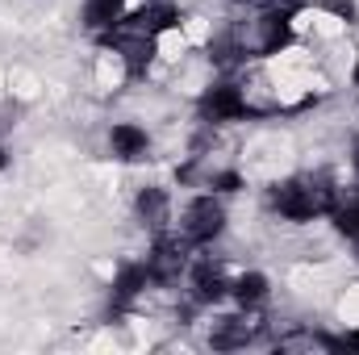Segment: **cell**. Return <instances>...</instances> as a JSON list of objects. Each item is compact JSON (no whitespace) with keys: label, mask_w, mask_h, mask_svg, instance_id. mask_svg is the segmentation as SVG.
I'll use <instances>...</instances> for the list:
<instances>
[{"label":"cell","mask_w":359,"mask_h":355,"mask_svg":"<svg viewBox=\"0 0 359 355\" xmlns=\"http://www.w3.org/2000/svg\"><path fill=\"white\" fill-rule=\"evenodd\" d=\"M268 201L280 217H288V222H309V217L334 213L339 192H334L330 176H292V180H284V184H271Z\"/></svg>","instance_id":"obj_1"},{"label":"cell","mask_w":359,"mask_h":355,"mask_svg":"<svg viewBox=\"0 0 359 355\" xmlns=\"http://www.w3.org/2000/svg\"><path fill=\"white\" fill-rule=\"evenodd\" d=\"M222 230H226V209H222V201H217L213 192L192 196V201L184 205L180 234L188 239V247H205V243H213Z\"/></svg>","instance_id":"obj_2"},{"label":"cell","mask_w":359,"mask_h":355,"mask_svg":"<svg viewBox=\"0 0 359 355\" xmlns=\"http://www.w3.org/2000/svg\"><path fill=\"white\" fill-rule=\"evenodd\" d=\"M184 267H188V239L184 234H155V247H151V255H147V272H151V280L155 284H176L180 276H184Z\"/></svg>","instance_id":"obj_3"},{"label":"cell","mask_w":359,"mask_h":355,"mask_svg":"<svg viewBox=\"0 0 359 355\" xmlns=\"http://www.w3.org/2000/svg\"><path fill=\"white\" fill-rule=\"evenodd\" d=\"M196 113H201L205 121H213V126L255 117V109L247 105V96H243L238 84H213V88H205V96L196 100Z\"/></svg>","instance_id":"obj_4"},{"label":"cell","mask_w":359,"mask_h":355,"mask_svg":"<svg viewBox=\"0 0 359 355\" xmlns=\"http://www.w3.org/2000/svg\"><path fill=\"white\" fill-rule=\"evenodd\" d=\"M292 17H297V8H271L255 21V51L259 55H280L292 42Z\"/></svg>","instance_id":"obj_5"},{"label":"cell","mask_w":359,"mask_h":355,"mask_svg":"<svg viewBox=\"0 0 359 355\" xmlns=\"http://www.w3.org/2000/svg\"><path fill=\"white\" fill-rule=\"evenodd\" d=\"M259 326H264V322H251L247 309H243V314H234V318H217L213 330H209V343H213L217 351H238V347H247V343L259 339Z\"/></svg>","instance_id":"obj_6"},{"label":"cell","mask_w":359,"mask_h":355,"mask_svg":"<svg viewBox=\"0 0 359 355\" xmlns=\"http://www.w3.org/2000/svg\"><path fill=\"white\" fill-rule=\"evenodd\" d=\"M222 297H230V280H226L222 264L196 260V264H192V301H196V305H217Z\"/></svg>","instance_id":"obj_7"},{"label":"cell","mask_w":359,"mask_h":355,"mask_svg":"<svg viewBox=\"0 0 359 355\" xmlns=\"http://www.w3.org/2000/svg\"><path fill=\"white\" fill-rule=\"evenodd\" d=\"M147 147H151V138H147V130L134 126V121H117V126L109 130V151H113L117 159H126V163L142 159Z\"/></svg>","instance_id":"obj_8"},{"label":"cell","mask_w":359,"mask_h":355,"mask_svg":"<svg viewBox=\"0 0 359 355\" xmlns=\"http://www.w3.org/2000/svg\"><path fill=\"white\" fill-rule=\"evenodd\" d=\"M151 284V272L147 264H121L117 267V276H113V309H126L142 288Z\"/></svg>","instance_id":"obj_9"},{"label":"cell","mask_w":359,"mask_h":355,"mask_svg":"<svg viewBox=\"0 0 359 355\" xmlns=\"http://www.w3.org/2000/svg\"><path fill=\"white\" fill-rule=\"evenodd\" d=\"M134 209H138V217H142V226H151L155 234L168 226V213H172V201H168V192L163 188H142L138 192V201H134Z\"/></svg>","instance_id":"obj_10"},{"label":"cell","mask_w":359,"mask_h":355,"mask_svg":"<svg viewBox=\"0 0 359 355\" xmlns=\"http://www.w3.org/2000/svg\"><path fill=\"white\" fill-rule=\"evenodd\" d=\"M121 17H126V4L121 0H84V25H88L96 38L109 34Z\"/></svg>","instance_id":"obj_11"},{"label":"cell","mask_w":359,"mask_h":355,"mask_svg":"<svg viewBox=\"0 0 359 355\" xmlns=\"http://www.w3.org/2000/svg\"><path fill=\"white\" fill-rule=\"evenodd\" d=\"M230 297L251 314V309H259L264 301H268V276L264 272H247V276H238L234 284H230Z\"/></svg>","instance_id":"obj_12"},{"label":"cell","mask_w":359,"mask_h":355,"mask_svg":"<svg viewBox=\"0 0 359 355\" xmlns=\"http://www.w3.org/2000/svg\"><path fill=\"white\" fill-rule=\"evenodd\" d=\"M334 230L339 234H347V239H355L359 243V201H351V205H334Z\"/></svg>","instance_id":"obj_13"},{"label":"cell","mask_w":359,"mask_h":355,"mask_svg":"<svg viewBox=\"0 0 359 355\" xmlns=\"http://www.w3.org/2000/svg\"><path fill=\"white\" fill-rule=\"evenodd\" d=\"M209 188H213V192H238V188H243V176H238V172H213V176H209Z\"/></svg>","instance_id":"obj_14"},{"label":"cell","mask_w":359,"mask_h":355,"mask_svg":"<svg viewBox=\"0 0 359 355\" xmlns=\"http://www.w3.org/2000/svg\"><path fill=\"white\" fill-rule=\"evenodd\" d=\"M343 343H347V347H359V330H351V335H347Z\"/></svg>","instance_id":"obj_15"},{"label":"cell","mask_w":359,"mask_h":355,"mask_svg":"<svg viewBox=\"0 0 359 355\" xmlns=\"http://www.w3.org/2000/svg\"><path fill=\"white\" fill-rule=\"evenodd\" d=\"M4 163H8V155H4V147H0V172H4Z\"/></svg>","instance_id":"obj_16"},{"label":"cell","mask_w":359,"mask_h":355,"mask_svg":"<svg viewBox=\"0 0 359 355\" xmlns=\"http://www.w3.org/2000/svg\"><path fill=\"white\" fill-rule=\"evenodd\" d=\"M351 80H355V88H359V63H355V76H351Z\"/></svg>","instance_id":"obj_17"},{"label":"cell","mask_w":359,"mask_h":355,"mask_svg":"<svg viewBox=\"0 0 359 355\" xmlns=\"http://www.w3.org/2000/svg\"><path fill=\"white\" fill-rule=\"evenodd\" d=\"M147 4H151V0H147Z\"/></svg>","instance_id":"obj_18"}]
</instances>
